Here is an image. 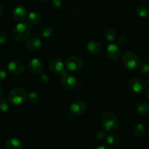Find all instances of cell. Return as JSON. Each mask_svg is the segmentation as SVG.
Masks as SVG:
<instances>
[{"mask_svg":"<svg viewBox=\"0 0 149 149\" xmlns=\"http://www.w3.org/2000/svg\"><path fill=\"white\" fill-rule=\"evenodd\" d=\"M31 29L28 23L20 22L14 27L13 30V36L17 42H25L31 35Z\"/></svg>","mask_w":149,"mask_h":149,"instance_id":"6da1fadb","label":"cell"},{"mask_svg":"<svg viewBox=\"0 0 149 149\" xmlns=\"http://www.w3.org/2000/svg\"><path fill=\"white\" fill-rule=\"evenodd\" d=\"M9 107H10V104L6 99H0V111L6 112L9 109Z\"/></svg>","mask_w":149,"mask_h":149,"instance_id":"d4e9b609","label":"cell"},{"mask_svg":"<svg viewBox=\"0 0 149 149\" xmlns=\"http://www.w3.org/2000/svg\"><path fill=\"white\" fill-rule=\"evenodd\" d=\"M39 80L42 84H47L48 82V81H49V77L46 74H40L39 77Z\"/></svg>","mask_w":149,"mask_h":149,"instance_id":"f1b7e54d","label":"cell"},{"mask_svg":"<svg viewBox=\"0 0 149 149\" xmlns=\"http://www.w3.org/2000/svg\"><path fill=\"white\" fill-rule=\"evenodd\" d=\"M146 96H147V97H148V100H149V88L148 89V90H147V92H146Z\"/></svg>","mask_w":149,"mask_h":149,"instance_id":"8d00e7d4","label":"cell"},{"mask_svg":"<svg viewBox=\"0 0 149 149\" xmlns=\"http://www.w3.org/2000/svg\"><path fill=\"white\" fill-rule=\"evenodd\" d=\"M64 62L61 58H54L50 61L49 65V70L53 73H60L64 69Z\"/></svg>","mask_w":149,"mask_h":149,"instance_id":"5bb4252c","label":"cell"},{"mask_svg":"<svg viewBox=\"0 0 149 149\" xmlns=\"http://www.w3.org/2000/svg\"><path fill=\"white\" fill-rule=\"evenodd\" d=\"M9 72L14 76H19L23 74L25 71V66L23 62L18 60L10 61L7 65Z\"/></svg>","mask_w":149,"mask_h":149,"instance_id":"52a82bcc","label":"cell"},{"mask_svg":"<svg viewBox=\"0 0 149 149\" xmlns=\"http://www.w3.org/2000/svg\"><path fill=\"white\" fill-rule=\"evenodd\" d=\"M2 94H3V89L2 87H1V86L0 85V97L2 95Z\"/></svg>","mask_w":149,"mask_h":149,"instance_id":"d590c367","label":"cell"},{"mask_svg":"<svg viewBox=\"0 0 149 149\" xmlns=\"http://www.w3.org/2000/svg\"><path fill=\"white\" fill-rule=\"evenodd\" d=\"M7 42V36L4 32L0 31V45L4 44Z\"/></svg>","mask_w":149,"mask_h":149,"instance_id":"1f68e13d","label":"cell"},{"mask_svg":"<svg viewBox=\"0 0 149 149\" xmlns=\"http://www.w3.org/2000/svg\"><path fill=\"white\" fill-rule=\"evenodd\" d=\"M40 35L44 38H48L52 35V29L51 26H45L41 29L40 31Z\"/></svg>","mask_w":149,"mask_h":149,"instance_id":"cb8c5ba5","label":"cell"},{"mask_svg":"<svg viewBox=\"0 0 149 149\" xmlns=\"http://www.w3.org/2000/svg\"><path fill=\"white\" fill-rule=\"evenodd\" d=\"M127 39L126 36H124V35H122V36H120L118 38L117 42L119 45H124L127 42Z\"/></svg>","mask_w":149,"mask_h":149,"instance_id":"4dcf8cb0","label":"cell"},{"mask_svg":"<svg viewBox=\"0 0 149 149\" xmlns=\"http://www.w3.org/2000/svg\"><path fill=\"white\" fill-rule=\"evenodd\" d=\"M29 71L33 74H40L43 71V63L40 60L33 58L28 63Z\"/></svg>","mask_w":149,"mask_h":149,"instance_id":"8fae6325","label":"cell"},{"mask_svg":"<svg viewBox=\"0 0 149 149\" xmlns=\"http://www.w3.org/2000/svg\"><path fill=\"white\" fill-rule=\"evenodd\" d=\"M42 16L36 11H32L27 15L28 23L32 25H38L42 22Z\"/></svg>","mask_w":149,"mask_h":149,"instance_id":"2e32d148","label":"cell"},{"mask_svg":"<svg viewBox=\"0 0 149 149\" xmlns=\"http://www.w3.org/2000/svg\"><path fill=\"white\" fill-rule=\"evenodd\" d=\"M26 100L28 102L31 104H36L40 100V97H39V94L36 92H30L29 94L27 95V98Z\"/></svg>","mask_w":149,"mask_h":149,"instance_id":"603a6c76","label":"cell"},{"mask_svg":"<svg viewBox=\"0 0 149 149\" xmlns=\"http://www.w3.org/2000/svg\"><path fill=\"white\" fill-rule=\"evenodd\" d=\"M87 49L89 53L93 55H99L102 52V46L98 42L95 40H89L87 44Z\"/></svg>","mask_w":149,"mask_h":149,"instance_id":"4fadbf2b","label":"cell"},{"mask_svg":"<svg viewBox=\"0 0 149 149\" xmlns=\"http://www.w3.org/2000/svg\"><path fill=\"white\" fill-rule=\"evenodd\" d=\"M102 125L106 131L112 132L119 127V120L113 113L110 111L105 112L101 118Z\"/></svg>","mask_w":149,"mask_h":149,"instance_id":"7a4b0ae2","label":"cell"},{"mask_svg":"<svg viewBox=\"0 0 149 149\" xmlns=\"http://www.w3.org/2000/svg\"><path fill=\"white\" fill-rule=\"evenodd\" d=\"M106 56L111 61H117L119 59L122 54V50L119 45L116 44H111L106 49Z\"/></svg>","mask_w":149,"mask_h":149,"instance_id":"9c48e42d","label":"cell"},{"mask_svg":"<svg viewBox=\"0 0 149 149\" xmlns=\"http://www.w3.org/2000/svg\"><path fill=\"white\" fill-rule=\"evenodd\" d=\"M135 13L141 18H146L149 16V9L145 5H140L135 10Z\"/></svg>","mask_w":149,"mask_h":149,"instance_id":"44dd1931","label":"cell"},{"mask_svg":"<svg viewBox=\"0 0 149 149\" xmlns=\"http://www.w3.org/2000/svg\"><path fill=\"white\" fill-rule=\"evenodd\" d=\"M104 36L109 42H113L117 37V32L113 28H107L104 31Z\"/></svg>","mask_w":149,"mask_h":149,"instance_id":"ffe728a7","label":"cell"},{"mask_svg":"<svg viewBox=\"0 0 149 149\" xmlns=\"http://www.w3.org/2000/svg\"><path fill=\"white\" fill-rule=\"evenodd\" d=\"M6 148L7 149H22L23 144L17 138H12L6 143Z\"/></svg>","mask_w":149,"mask_h":149,"instance_id":"e0dca14e","label":"cell"},{"mask_svg":"<svg viewBox=\"0 0 149 149\" xmlns=\"http://www.w3.org/2000/svg\"><path fill=\"white\" fill-rule=\"evenodd\" d=\"M69 74V73H68V71H67V70H65V68H64V69L63 70V71H61V72H60V75H61V77H64V76L67 75V74Z\"/></svg>","mask_w":149,"mask_h":149,"instance_id":"d6a6232c","label":"cell"},{"mask_svg":"<svg viewBox=\"0 0 149 149\" xmlns=\"http://www.w3.org/2000/svg\"><path fill=\"white\" fill-rule=\"evenodd\" d=\"M61 83L64 88L68 90H73L78 87V81L74 77L68 74L62 77Z\"/></svg>","mask_w":149,"mask_h":149,"instance_id":"30bf717a","label":"cell"},{"mask_svg":"<svg viewBox=\"0 0 149 149\" xmlns=\"http://www.w3.org/2000/svg\"><path fill=\"white\" fill-rule=\"evenodd\" d=\"M141 72L145 77L149 76V64L148 63H143L141 65Z\"/></svg>","mask_w":149,"mask_h":149,"instance_id":"4316f807","label":"cell"},{"mask_svg":"<svg viewBox=\"0 0 149 149\" xmlns=\"http://www.w3.org/2000/svg\"><path fill=\"white\" fill-rule=\"evenodd\" d=\"M105 137H106V132L103 130H97V132H95V139L97 140V141H101V140H103Z\"/></svg>","mask_w":149,"mask_h":149,"instance_id":"83f0119b","label":"cell"},{"mask_svg":"<svg viewBox=\"0 0 149 149\" xmlns=\"http://www.w3.org/2000/svg\"><path fill=\"white\" fill-rule=\"evenodd\" d=\"M135 112L141 116H146L149 113V105L146 103H138L135 107Z\"/></svg>","mask_w":149,"mask_h":149,"instance_id":"ac0fdd59","label":"cell"},{"mask_svg":"<svg viewBox=\"0 0 149 149\" xmlns=\"http://www.w3.org/2000/svg\"><path fill=\"white\" fill-rule=\"evenodd\" d=\"M9 100L14 106H20L23 104L27 98V93L26 90L20 87L13 88L10 92L8 95Z\"/></svg>","mask_w":149,"mask_h":149,"instance_id":"277c9868","label":"cell"},{"mask_svg":"<svg viewBox=\"0 0 149 149\" xmlns=\"http://www.w3.org/2000/svg\"><path fill=\"white\" fill-rule=\"evenodd\" d=\"M42 42L41 39L38 37H32L29 39L26 42V47L31 52L37 51L38 49H40L42 47Z\"/></svg>","mask_w":149,"mask_h":149,"instance_id":"9a60e30c","label":"cell"},{"mask_svg":"<svg viewBox=\"0 0 149 149\" xmlns=\"http://www.w3.org/2000/svg\"><path fill=\"white\" fill-rule=\"evenodd\" d=\"M63 1L61 0H52L51 6L55 10H60L63 7Z\"/></svg>","mask_w":149,"mask_h":149,"instance_id":"484cf974","label":"cell"},{"mask_svg":"<svg viewBox=\"0 0 149 149\" xmlns=\"http://www.w3.org/2000/svg\"><path fill=\"white\" fill-rule=\"evenodd\" d=\"M96 149H110V148H109L108 146L103 145V146H98Z\"/></svg>","mask_w":149,"mask_h":149,"instance_id":"836d02e7","label":"cell"},{"mask_svg":"<svg viewBox=\"0 0 149 149\" xmlns=\"http://www.w3.org/2000/svg\"><path fill=\"white\" fill-rule=\"evenodd\" d=\"M128 88L132 93L141 94L145 90L146 83L141 79L133 78L128 82Z\"/></svg>","mask_w":149,"mask_h":149,"instance_id":"8992f818","label":"cell"},{"mask_svg":"<svg viewBox=\"0 0 149 149\" xmlns=\"http://www.w3.org/2000/svg\"><path fill=\"white\" fill-rule=\"evenodd\" d=\"M3 14H4V8H3L2 6L0 4V17L3 15Z\"/></svg>","mask_w":149,"mask_h":149,"instance_id":"e575fe53","label":"cell"},{"mask_svg":"<svg viewBox=\"0 0 149 149\" xmlns=\"http://www.w3.org/2000/svg\"><path fill=\"white\" fill-rule=\"evenodd\" d=\"M106 142L109 145L111 146H119L120 144V138L116 134L111 133L109 135L106 136Z\"/></svg>","mask_w":149,"mask_h":149,"instance_id":"d6986e66","label":"cell"},{"mask_svg":"<svg viewBox=\"0 0 149 149\" xmlns=\"http://www.w3.org/2000/svg\"><path fill=\"white\" fill-rule=\"evenodd\" d=\"M28 13L26 7L22 5H18L14 8L13 11V17L16 21L23 22L27 18Z\"/></svg>","mask_w":149,"mask_h":149,"instance_id":"7c38bea8","label":"cell"},{"mask_svg":"<svg viewBox=\"0 0 149 149\" xmlns=\"http://www.w3.org/2000/svg\"><path fill=\"white\" fill-rule=\"evenodd\" d=\"M7 73L4 68H0V81H3L7 79Z\"/></svg>","mask_w":149,"mask_h":149,"instance_id":"f546056e","label":"cell"},{"mask_svg":"<svg viewBox=\"0 0 149 149\" xmlns=\"http://www.w3.org/2000/svg\"><path fill=\"white\" fill-rule=\"evenodd\" d=\"M40 1H50V0H39Z\"/></svg>","mask_w":149,"mask_h":149,"instance_id":"74e56055","label":"cell"},{"mask_svg":"<svg viewBox=\"0 0 149 149\" xmlns=\"http://www.w3.org/2000/svg\"><path fill=\"white\" fill-rule=\"evenodd\" d=\"M65 65L68 71L77 72V71H79L80 70L82 69L83 66H84V62L79 57L77 56V55H72L66 60Z\"/></svg>","mask_w":149,"mask_h":149,"instance_id":"5b68a950","label":"cell"},{"mask_svg":"<svg viewBox=\"0 0 149 149\" xmlns=\"http://www.w3.org/2000/svg\"><path fill=\"white\" fill-rule=\"evenodd\" d=\"M87 109L85 103L82 100H77L71 104L69 107V111L73 116H79L82 115Z\"/></svg>","mask_w":149,"mask_h":149,"instance_id":"ba28073f","label":"cell"},{"mask_svg":"<svg viewBox=\"0 0 149 149\" xmlns=\"http://www.w3.org/2000/svg\"><path fill=\"white\" fill-rule=\"evenodd\" d=\"M146 127L143 124H137L132 128V133L136 137H141L145 134Z\"/></svg>","mask_w":149,"mask_h":149,"instance_id":"7402d4cb","label":"cell"},{"mask_svg":"<svg viewBox=\"0 0 149 149\" xmlns=\"http://www.w3.org/2000/svg\"><path fill=\"white\" fill-rule=\"evenodd\" d=\"M122 63L127 69L135 71L141 65V60L136 53L132 51H127L122 57Z\"/></svg>","mask_w":149,"mask_h":149,"instance_id":"3957f363","label":"cell"}]
</instances>
